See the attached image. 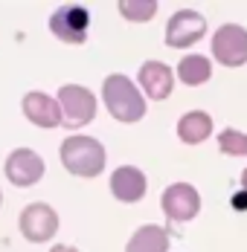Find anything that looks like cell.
I'll use <instances>...</instances> for the list:
<instances>
[{"label": "cell", "instance_id": "obj_1", "mask_svg": "<svg viewBox=\"0 0 247 252\" xmlns=\"http://www.w3.org/2000/svg\"><path fill=\"white\" fill-rule=\"evenodd\" d=\"M102 99H105V107L108 113L117 119V122H125V125H134L146 116V99L143 93L137 90V84L131 81L123 73H111L102 84Z\"/></svg>", "mask_w": 247, "mask_h": 252}, {"label": "cell", "instance_id": "obj_2", "mask_svg": "<svg viewBox=\"0 0 247 252\" xmlns=\"http://www.w3.org/2000/svg\"><path fill=\"white\" fill-rule=\"evenodd\" d=\"M58 157H61V165L76 177H99L105 171V145L84 133L67 136L61 142Z\"/></svg>", "mask_w": 247, "mask_h": 252}, {"label": "cell", "instance_id": "obj_3", "mask_svg": "<svg viewBox=\"0 0 247 252\" xmlns=\"http://www.w3.org/2000/svg\"><path fill=\"white\" fill-rule=\"evenodd\" d=\"M212 58L221 67L247 64V29L242 24H224L212 35Z\"/></svg>", "mask_w": 247, "mask_h": 252}, {"label": "cell", "instance_id": "obj_4", "mask_svg": "<svg viewBox=\"0 0 247 252\" xmlns=\"http://www.w3.org/2000/svg\"><path fill=\"white\" fill-rule=\"evenodd\" d=\"M160 209L174 223H189L201 212V194L192 183H172L160 194Z\"/></svg>", "mask_w": 247, "mask_h": 252}, {"label": "cell", "instance_id": "obj_5", "mask_svg": "<svg viewBox=\"0 0 247 252\" xmlns=\"http://www.w3.org/2000/svg\"><path fill=\"white\" fill-rule=\"evenodd\" d=\"M58 104L67 127H82L96 116V96L82 84H64L58 90Z\"/></svg>", "mask_w": 247, "mask_h": 252}, {"label": "cell", "instance_id": "obj_6", "mask_svg": "<svg viewBox=\"0 0 247 252\" xmlns=\"http://www.w3.org/2000/svg\"><path fill=\"white\" fill-rule=\"evenodd\" d=\"M204 35H206V18L201 12H195V9H180L166 24V47L189 50Z\"/></svg>", "mask_w": 247, "mask_h": 252}, {"label": "cell", "instance_id": "obj_7", "mask_svg": "<svg viewBox=\"0 0 247 252\" xmlns=\"http://www.w3.org/2000/svg\"><path fill=\"white\" fill-rule=\"evenodd\" d=\"M87 26H90V12L84 6H61L52 12L49 29L58 41L64 44H84L87 41Z\"/></svg>", "mask_w": 247, "mask_h": 252}, {"label": "cell", "instance_id": "obj_8", "mask_svg": "<svg viewBox=\"0 0 247 252\" xmlns=\"http://www.w3.org/2000/svg\"><path fill=\"white\" fill-rule=\"evenodd\" d=\"M58 232V215L47 203H29L21 212V235L32 244H44Z\"/></svg>", "mask_w": 247, "mask_h": 252}, {"label": "cell", "instance_id": "obj_9", "mask_svg": "<svg viewBox=\"0 0 247 252\" xmlns=\"http://www.w3.org/2000/svg\"><path fill=\"white\" fill-rule=\"evenodd\" d=\"M3 171H6L12 186L26 189V186H35L44 177V159L35 151H29V148H15L6 157V168Z\"/></svg>", "mask_w": 247, "mask_h": 252}, {"label": "cell", "instance_id": "obj_10", "mask_svg": "<svg viewBox=\"0 0 247 252\" xmlns=\"http://www.w3.org/2000/svg\"><path fill=\"white\" fill-rule=\"evenodd\" d=\"M137 81L143 87L148 99L154 101H163L172 96V87H174V70L163 61H146L137 73Z\"/></svg>", "mask_w": 247, "mask_h": 252}, {"label": "cell", "instance_id": "obj_11", "mask_svg": "<svg viewBox=\"0 0 247 252\" xmlns=\"http://www.w3.org/2000/svg\"><path fill=\"white\" fill-rule=\"evenodd\" d=\"M24 116L38 127H58L64 125V116H61V104L58 99H52L41 90H32L24 96Z\"/></svg>", "mask_w": 247, "mask_h": 252}, {"label": "cell", "instance_id": "obj_12", "mask_svg": "<svg viewBox=\"0 0 247 252\" xmlns=\"http://www.w3.org/2000/svg\"><path fill=\"white\" fill-rule=\"evenodd\" d=\"M146 189H148V180L137 165H120L111 174V191H114L117 200H123V203L143 200L146 197Z\"/></svg>", "mask_w": 247, "mask_h": 252}, {"label": "cell", "instance_id": "obj_13", "mask_svg": "<svg viewBox=\"0 0 247 252\" xmlns=\"http://www.w3.org/2000/svg\"><path fill=\"white\" fill-rule=\"evenodd\" d=\"M177 136L186 145H201L212 136V116L206 110H189L177 122Z\"/></svg>", "mask_w": 247, "mask_h": 252}, {"label": "cell", "instance_id": "obj_14", "mask_svg": "<svg viewBox=\"0 0 247 252\" xmlns=\"http://www.w3.org/2000/svg\"><path fill=\"white\" fill-rule=\"evenodd\" d=\"M125 252H169V232L157 223H146L131 235Z\"/></svg>", "mask_w": 247, "mask_h": 252}, {"label": "cell", "instance_id": "obj_15", "mask_svg": "<svg viewBox=\"0 0 247 252\" xmlns=\"http://www.w3.org/2000/svg\"><path fill=\"white\" fill-rule=\"evenodd\" d=\"M212 76V61L206 55H183L177 64V78L189 87H201Z\"/></svg>", "mask_w": 247, "mask_h": 252}, {"label": "cell", "instance_id": "obj_16", "mask_svg": "<svg viewBox=\"0 0 247 252\" xmlns=\"http://www.w3.org/2000/svg\"><path fill=\"white\" fill-rule=\"evenodd\" d=\"M120 15L125 21H134V24H143V21H151L157 15V0H120Z\"/></svg>", "mask_w": 247, "mask_h": 252}, {"label": "cell", "instance_id": "obj_17", "mask_svg": "<svg viewBox=\"0 0 247 252\" xmlns=\"http://www.w3.org/2000/svg\"><path fill=\"white\" fill-rule=\"evenodd\" d=\"M218 151L224 157H247V133L236 127H224L218 133Z\"/></svg>", "mask_w": 247, "mask_h": 252}, {"label": "cell", "instance_id": "obj_18", "mask_svg": "<svg viewBox=\"0 0 247 252\" xmlns=\"http://www.w3.org/2000/svg\"><path fill=\"white\" fill-rule=\"evenodd\" d=\"M230 206H233L236 212H247V191H239V194H233V197H230Z\"/></svg>", "mask_w": 247, "mask_h": 252}, {"label": "cell", "instance_id": "obj_19", "mask_svg": "<svg viewBox=\"0 0 247 252\" xmlns=\"http://www.w3.org/2000/svg\"><path fill=\"white\" fill-rule=\"evenodd\" d=\"M49 252H79L76 247H67V244H58V247H52Z\"/></svg>", "mask_w": 247, "mask_h": 252}, {"label": "cell", "instance_id": "obj_20", "mask_svg": "<svg viewBox=\"0 0 247 252\" xmlns=\"http://www.w3.org/2000/svg\"><path fill=\"white\" fill-rule=\"evenodd\" d=\"M242 191H247V168L242 171Z\"/></svg>", "mask_w": 247, "mask_h": 252}, {"label": "cell", "instance_id": "obj_21", "mask_svg": "<svg viewBox=\"0 0 247 252\" xmlns=\"http://www.w3.org/2000/svg\"><path fill=\"white\" fill-rule=\"evenodd\" d=\"M0 203H3V194H0Z\"/></svg>", "mask_w": 247, "mask_h": 252}]
</instances>
